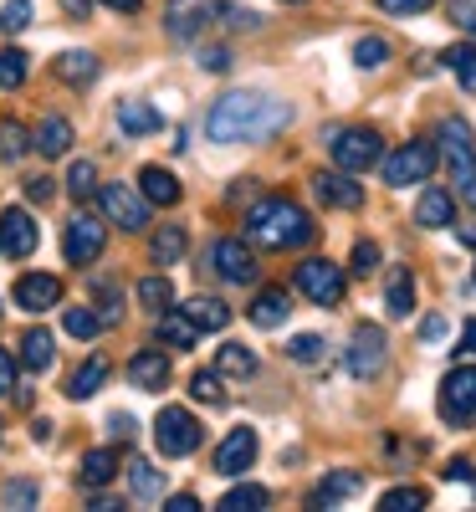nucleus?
Instances as JSON below:
<instances>
[{
	"mask_svg": "<svg viewBox=\"0 0 476 512\" xmlns=\"http://www.w3.org/2000/svg\"><path fill=\"white\" fill-rule=\"evenodd\" d=\"M292 123V108L282 98H267V93H226L215 98L210 118H205V134L215 144H262L272 134Z\"/></svg>",
	"mask_w": 476,
	"mask_h": 512,
	"instance_id": "f257e3e1",
	"label": "nucleus"
},
{
	"mask_svg": "<svg viewBox=\"0 0 476 512\" xmlns=\"http://www.w3.org/2000/svg\"><path fill=\"white\" fill-rule=\"evenodd\" d=\"M195 338H200V328H195V318H190L185 308H164V318H159V344H169V349H195Z\"/></svg>",
	"mask_w": 476,
	"mask_h": 512,
	"instance_id": "5701e85b",
	"label": "nucleus"
},
{
	"mask_svg": "<svg viewBox=\"0 0 476 512\" xmlns=\"http://www.w3.org/2000/svg\"><path fill=\"white\" fill-rule=\"evenodd\" d=\"M430 497L420 492V487H395V492H384L379 497V512H420Z\"/></svg>",
	"mask_w": 476,
	"mask_h": 512,
	"instance_id": "79ce46f5",
	"label": "nucleus"
},
{
	"mask_svg": "<svg viewBox=\"0 0 476 512\" xmlns=\"http://www.w3.org/2000/svg\"><path fill=\"white\" fill-rule=\"evenodd\" d=\"M36 251V221L26 216L21 205L0 210V256H11V262H26Z\"/></svg>",
	"mask_w": 476,
	"mask_h": 512,
	"instance_id": "f8f14e48",
	"label": "nucleus"
},
{
	"mask_svg": "<svg viewBox=\"0 0 476 512\" xmlns=\"http://www.w3.org/2000/svg\"><path fill=\"white\" fill-rule=\"evenodd\" d=\"M374 267H379V246L374 241H359L354 246V277H369Z\"/></svg>",
	"mask_w": 476,
	"mask_h": 512,
	"instance_id": "3c124183",
	"label": "nucleus"
},
{
	"mask_svg": "<svg viewBox=\"0 0 476 512\" xmlns=\"http://www.w3.org/2000/svg\"><path fill=\"white\" fill-rule=\"evenodd\" d=\"M328 149L338 159V169H349V175H359V169H374L384 159V144L374 128H338V134H328Z\"/></svg>",
	"mask_w": 476,
	"mask_h": 512,
	"instance_id": "20e7f679",
	"label": "nucleus"
},
{
	"mask_svg": "<svg viewBox=\"0 0 476 512\" xmlns=\"http://www.w3.org/2000/svg\"><path fill=\"white\" fill-rule=\"evenodd\" d=\"M185 313L195 318V328H200V333H221V328L231 323V308L221 303V297H190Z\"/></svg>",
	"mask_w": 476,
	"mask_h": 512,
	"instance_id": "cd10ccee",
	"label": "nucleus"
},
{
	"mask_svg": "<svg viewBox=\"0 0 476 512\" xmlns=\"http://www.w3.org/2000/svg\"><path fill=\"white\" fill-rule=\"evenodd\" d=\"M134 292H139V303H149V308H159V313H164L169 303H175V287H169V277H164V272H159V277H144Z\"/></svg>",
	"mask_w": 476,
	"mask_h": 512,
	"instance_id": "a19ab883",
	"label": "nucleus"
},
{
	"mask_svg": "<svg viewBox=\"0 0 476 512\" xmlns=\"http://www.w3.org/2000/svg\"><path fill=\"white\" fill-rule=\"evenodd\" d=\"M154 446L164 456H190L200 446V420L185 405H164L159 420H154Z\"/></svg>",
	"mask_w": 476,
	"mask_h": 512,
	"instance_id": "423d86ee",
	"label": "nucleus"
},
{
	"mask_svg": "<svg viewBox=\"0 0 476 512\" xmlns=\"http://www.w3.org/2000/svg\"><path fill=\"white\" fill-rule=\"evenodd\" d=\"M251 461H256V431H251V425H236V431L215 446V456H210V466L221 477H241Z\"/></svg>",
	"mask_w": 476,
	"mask_h": 512,
	"instance_id": "4468645a",
	"label": "nucleus"
},
{
	"mask_svg": "<svg viewBox=\"0 0 476 512\" xmlns=\"http://www.w3.org/2000/svg\"><path fill=\"white\" fill-rule=\"evenodd\" d=\"M287 313H292V303H287L282 287H262V292H256V303L246 308V318H251L256 328H282Z\"/></svg>",
	"mask_w": 476,
	"mask_h": 512,
	"instance_id": "aec40b11",
	"label": "nucleus"
},
{
	"mask_svg": "<svg viewBox=\"0 0 476 512\" xmlns=\"http://www.w3.org/2000/svg\"><path fill=\"white\" fill-rule=\"evenodd\" d=\"M451 21H456L461 31L476 36V0H456V6H451Z\"/></svg>",
	"mask_w": 476,
	"mask_h": 512,
	"instance_id": "864d4df0",
	"label": "nucleus"
},
{
	"mask_svg": "<svg viewBox=\"0 0 476 512\" xmlns=\"http://www.w3.org/2000/svg\"><path fill=\"white\" fill-rule=\"evenodd\" d=\"M31 26V6H26V0H11V6H0V31H6V36H21Z\"/></svg>",
	"mask_w": 476,
	"mask_h": 512,
	"instance_id": "49530a36",
	"label": "nucleus"
},
{
	"mask_svg": "<svg viewBox=\"0 0 476 512\" xmlns=\"http://www.w3.org/2000/svg\"><path fill=\"white\" fill-rule=\"evenodd\" d=\"M26 72H31V62L21 47H0V88H21Z\"/></svg>",
	"mask_w": 476,
	"mask_h": 512,
	"instance_id": "58836bf2",
	"label": "nucleus"
},
{
	"mask_svg": "<svg viewBox=\"0 0 476 512\" xmlns=\"http://www.w3.org/2000/svg\"><path fill=\"white\" fill-rule=\"evenodd\" d=\"M215 369H221L226 379H251L256 374V354L246 344H221V354H215Z\"/></svg>",
	"mask_w": 476,
	"mask_h": 512,
	"instance_id": "7c9ffc66",
	"label": "nucleus"
},
{
	"mask_svg": "<svg viewBox=\"0 0 476 512\" xmlns=\"http://www.w3.org/2000/svg\"><path fill=\"white\" fill-rule=\"evenodd\" d=\"M313 221H308V210L272 195V200H256L246 210V236L256 246H267V251H287V246H308L313 241Z\"/></svg>",
	"mask_w": 476,
	"mask_h": 512,
	"instance_id": "f03ea898",
	"label": "nucleus"
},
{
	"mask_svg": "<svg viewBox=\"0 0 476 512\" xmlns=\"http://www.w3.org/2000/svg\"><path fill=\"white\" fill-rule=\"evenodd\" d=\"M139 190L149 195V205H180V180L164 164H144L139 169Z\"/></svg>",
	"mask_w": 476,
	"mask_h": 512,
	"instance_id": "4be33fe9",
	"label": "nucleus"
},
{
	"mask_svg": "<svg viewBox=\"0 0 476 512\" xmlns=\"http://www.w3.org/2000/svg\"><path fill=\"white\" fill-rule=\"evenodd\" d=\"M103 241H108L103 221L77 216V221L67 226V236H62V251H67V262H72V267H82V262H98V256H103Z\"/></svg>",
	"mask_w": 476,
	"mask_h": 512,
	"instance_id": "ddd939ff",
	"label": "nucleus"
},
{
	"mask_svg": "<svg viewBox=\"0 0 476 512\" xmlns=\"http://www.w3.org/2000/svg\"><path fill=\"white\" fill-rule=\"evenodd\" d=\"M446 482H476V472H471V461H466V456H456V461L446 466Z\"/></svg>",
	"mask_w": 476,
	"mask_h": 512,
	"instance_id": "bf43d9fd",
	"label": "nucleus"
},
{
	"mask_svg": "<svg viewBox=\"0 0 476 512\" xmlns=\"http://www.w3.org/2000/svg\"><path fill=\"white\" fill-rule=\"evenodd\" d=\"M108 374H113V364H108L103 354H93L88 364H82V369L72 374V384H67V395H72V400H93V395L103 390V379H108Z\"/></svg>",
	"mask_w": 476,
	"mask_h": 512,
	"instance_id": "a878e982",
	"label": "nucleus"
},
{
	"mask_svg": "<svg viewBox=\"0 0 476 512\" xmlns=\"http://www.w3.org/2000/svg\"><path fill=\"white\" fill-rule=\"evenodd\" d=\"M149 251H154V262H159V267H175L180 256H185V231H180V226H164V231H154Z\"/></svg>",
	"mask_w": 476,
	"mask_h": 512,
	"instance_id": "72a5a7b5",
	"label": "nucleus"
},
{
	"mask_svg": "<svg viewBox=\"0 0 476 512\" xmlns=\"http://www.w3.org/2000/svg\"><path fill=\"white\" fill-rule=\"evenodd\" d=\"M389 338H384V328H374V323H359L354 328V338H349V354H343V369H349L354 379H374L379 369H384V349Z\"/></svg>",
	"mask_w": 476,
	"mask_h": 512,
	"instance_id": "1a4fd4ad",
	"label": "nucleus"
},
{
	"mask_svg": "<svg viewBox=\"0 0 476 512\" xmlns=\"http://www.w3.org/2000/svg\"><path fill=\"white\" fill-rule=\"evenodd\" d=\"M349 175V169H343ZM343 175H313V195L323 200V205H338V210H359L364 205V190H359V180H343Z\"/></svg>",
	"mask_w": 476,
	"mask_h": 512,
	"instance_id": "dca6fc26",
	"label": "nucleus"
},
{
	"mask_svg": "<svg viewBox=\"0 0 476 512\" xmlns=\"http://www.w3.org/2000/svg\"><path fill=\"white\" fill-rule=\"evenodd\" d=\"M415 221H420L425 231H446V226L456 221V200H451L446 190H425V195L415 200Z\"/></svg>",
	"mask_w": 476,
	"mask_h": 512,
	"instance_id": "412c9836",
	"label": "nucleus"
},
{
	"mask_svg": "<svg viewBox=\"0 0 476 512\" xmlns=\"http://www.w3.org/2000/svg\"><path fill=\"white\" fill-rule=\"evenodd\" d=\"M297 292L308 297V303H318V308H338L343 303V272H338V262H328V256H308V262H297Z\"/></svg>",
	"mask_w": 476,
	"mask_h": 512,
	"instance_id": "7ed1b4c3",
	"label": "nucleus"
},
{
	"mask_svg": "<svg viewBox=\"0 0 476 512\" xmlns=\"http://www.w3.org/2000/svg\"><path fill=\"white\" fill-rule=\"evenodd\" d=\"M62 328L72 333V338H98V328H103V313H88V308H67V318H62Z\"/></svg>",
	"mask_w": 476,
	"mask_h": 512,
	"instance_id": "37998d69",
	"label": "nucleus"
},
{
	"mask_svg": "<svg viewBox=\"0 0 476 512\" xmlns=\"http://www.w3.org/2000/svg\"><path fill=\"white\" fill-rule=\"evenodd\" d=\"M221 369H195V379H190V395L195 400H205V405H221L226 400V390H221Z\"/></svg>",
	"mask_w": 476,
	"mask_h": 512,
	"instance_id": "ea45409f",
	"label": "nucleus"
},
{
	"mask_svg": "<svg viewBox=\"0 0 476 512\" xmlns=\"http://www.w3.org/2000/svg\"><path fill=\"white\" fill-rule=\"evenodd\" d=\"M436 0H379V11L384 16H425Z\"/></svg>",
	"mask_w": 476,
	"mask_h": 512,
	"instance_id": "8fccbe9b",
	"label": "nucleus"
},
{
	"mask_svg": "<svg viewBox=\"0 0 476 512\" xmlns=\"http://www.w3.org/2000/svg\"><path fill=\"white\" fill-rule=\"evenodd\" d=\"M287 354H292L297 364H313V359H323V338H318V333H297L292 344H287Z\"/></svg>",
	"mask_w": 476,
	"mask_h": 512,
	"instance_id": "de8ad7c7",
	"label": "nucleus"
},
{
	"mask_svg": "<svg viewBox=\"0 0 476 512\" xmlns=\"http://www.w3.org/2000/svg\"><path fill=\"white\" fill-rule=\"evenodd\" d=\"M210 267L221 272L226 282H236V287L256 282V256H251L246 241H236V236H221V241L210 246Z\"/></svg>",
	"mask_w": 476,
	"mask_h": 512,
	"instance_id": "9b49d317",
	"label": "nucleus"
},
{
	"mask_svg": "<svg viewBox=\"0 0 476 512\" xmlns=\"http://www.w3.org/2000/svg\"><path fill=\"white\" fill-rule=\"evenodd\" d=\"M31 374H47L52 364H57V338L47 333V328H31V333H21V354H16Z\"/></svg>",
	"mask_w": 476,
	"mask_h": 512,
	"instance_id": "6ab92c4d",
	"label": "nucleus"
},
{
	"mask_svg": "<svg viewBox=\"0 0 476 512\" xmlns=\"http://www.w3.org/2000/svg\"><path fill=\"white\" fill-rule=\"evenodd\" d=\"M98 190H103V185H98V169H93L88 159H77V164L67 169V195L82 205V200H93Z\"/></svg>",
	"mask_w": 476,
	"mask_h": 512,
	"instance_id": "c9c22d12",
	"label": "nucleus"
},
{
	"mask_svg": "<svg viewBox=\"0 0 476 512\" xmlns=\"http://www.w3.org/2000/svg\"><path fill=\"white\" fill-rule=\"evenodd\" d=\"M354 62H359L364 72H369V67H384V62H389V41H384V36H364L359 47H354Z\"/></svg>",
	"mask_w": 476,
	"mask_h": 512,
	"instance_id": "a18cd8bd",
	"label": "nucleus"
},
{
	"mask_svg": "<svg viewBox=\"0 0 476 512\" xmlns=\"http://www.w3.org/2000/svg\"><path fill=\"white\" fill-rule=\"evenodd\" d=\"M118 128H123V134H159L164 113H154L144 98H123L118 103Z\"/></svg>",
	"mask_w": 476,
	"mask_h": 512,
	"instance_id": "b1692460",
	"label": "nucleus"
},
{
	"mask_svg": "<svg viewBox=\"0 0 476 512\" xmlns=\"http://www.w3.org/2000/svg\"><path fill=\"white\" fill-rule=\"evenodd\" d=\"M200 67L205 72H226L231 67V52L226 47H200Z\"/></svg>",
	"mask_w": 476,
	"mask_h": 512,
	"instance_id": "603ef678",
	"label": "nucleus"
},
{
	"mask_svg": "<svg viewBox=\"0 0 476 512\" xmlns=\"http://www.w3.org/2000/svg\"><path fill=\"white\" fill-rule=\"evenodd\" d=\"M446 67L456 72V82L466 93H476V41H456V47H446Z\"/></svg>",
	"mask_w": 476,
	"mask_h": 512,
	"instance_id": "2f4dec72",
	"label": "nucleus"
},
{
	"mask_svg": "<svg viewBox=\"0 0 476 512\" xmlns=\"http://www.w3.org/2000/svg\"><path fill=\"white\" fill-rule=\"evenodd\" d=\"M36 502H41V487H36V482H6V487H0V507L26 512V507H36Z\"/></svg>",
	"mask_w": 476,
	"mask_h": 512,
	"instance_id": "c03bdc74",
	"label": "nucleus"
},
{
	"mask_svg": "<svg viewBox=\"0 0 476 512\" xmlns=\"http://www.w3.org/2000/svg\"><path fill=\"white\" fill-rule=\"evenodd\" d=\"M164 512H200V497L195 492H175V497H164Z\"/></svg>",
	"mask_w": 476,
	"mask_h": 512,
	"instance_id": "4d7b16f0",
	"label": "nucleus"
},
{
	"mask_svg": "<svg viewBox=\"0 0 476 512\" xmlns=\"http://www.w3.org/2000/svg\"><path fill=\"white\" fill-rule=\"evenodd\" d=\"M103 6H108V11H118V16H123V11H139V6H144V0H103Z\"/></svg>",
	"mask_w": 476,
	"mask_h": 512,
	"instance_id": "e2e57ef3",
	"label": "nucleus"
},
{
	"mask_svg": "<svg viewBox=\"0 0 476 512\" xmlns=\"http://www.w3.org/2000/svg\"><path fill=\"white\" fill-rule=\"evenodd\" d=\"M128 384L134 390H164L169 384V354L164 349H139L128 359Z\"/></svg>",
	"mask_w": 476,
	"mask_h": 512,
	"instance_id": "2eb2a0df",
	"label": "nucleus"
},
{
	"mask_svg": "<svg viewBox=\"0 0 476 512\" xmlns=\"http://www.w3.org/2000/svg\"><path fill=\"white\" fill-rule=\"evenodd\" d=\"M128 487H134L139 502H159L164 497V477H159V466L149 461H128Z\"/></svg>",
	"mask_w": 476,
	"mask_h": 512,
	"instance_id": "c85d7f7f",
	"label": "nucleus"
},
{
	"mask_svg": "<svg viewBox=\"0 0 476 512\" xmlns=\"http://www.w3.org/2000/svg\"><path fill=\"white\" fill-rule=\"evenodd\" d=\"M118 477V451H88V456H82V466H77V482L82 487H108Z\"/></svg>",
	"mask_w": 476,
	"mask_h": 512,
	"instance_id": "bb28decb",
	"label": "nucleus"
},
{
	"mask_svg": "<svg viewBox=\"0 0 476 512\" xmlns=\"http://www.w3.org/2000/svg\"><path fill=\"white\" fill-rule=\"evenodd\" d=\"M451 159V175H456V190H461V200L476 210V159H471V149H461V154H446Z\"/></svg>",
	"mask_w": 476,
	"mask_h": 512,
	"instance_id": "e433bc0d",
	"label": "nucleus"
},
{
	"mask_svg": "<svg viewBox=\"0 0 476 512\" xmlns=\"http://www.w3.org/2000/svg\"><path fill=\"white\" fill-rule=\"evenodd\" d=\"M272 502V492L267 487H256V482H241V487H231L221 502H215V507H221V512H262Z\"/></svg>",
	"mask_w": 476,
	"mask_h": 512,
	"instance_id": "c756f323",
	"label": "nucleus"
},
{
	"mask_svg": "<svg viewBox=\"0 0 476 512\" xmlns=\"http://www.w3.org/2000/svg\"><path fill=\"white\" fill-rule=\"evenodd\" d=\"M430 169H436V144H430V139H410L405 149H395L384 159V185H395V190L420 185V180H430Z\"/></svg>",
	"mask_w": 476,
	"mask_h": 512,
	"instance_id": "39448f33",
	"label": "nucleus"
},
{
	"mask_svg": "<svg viewBox=\"0 0 476 512\" xmlns=\"http://www.w3.org/2000/svg\"><path fill=\"white\" fill-rule=\"evenodd\" d=\"M57 77L62 82H93L98 77V57L93 52H62L57 57Z\"/></svg>",
	"mask_w": 476,
	"mask_h": 512,
	"instance_id": "f704fd0d",
	"label": "nucleus"
},
{
	"mask_svg": "<svg viewBox=\"0 0 476 512\" xmlns=\"http://www.w3.org/2000/svg\"><path fill=\"white\" fill-rule=\"evenodd\" d=\"M26 149H36V139L26 134L16 118H0V159H21Z\"/></svg>",
	"mask_w": 476,
	"mask_h": 512,
	"instance_id": "4c0bfd02",
	"label": "nucleus"
},
{
	"mask_svg": "<svg viewBox=\"0 0 476 512\" xmlns=\"http://www.w3.org/2000/svg\"><path fill=\"white\" fill-rule=\"evenodd\" d=\"M26 195H31V200H41V205H47V200H52V180H47V175H36V180H26Z\"/></svg>",
	"mask_w": 476,
	"mask_h": 512,
	"instance_id": "680f3d73",
	"label": "nucleus"
},
{
	"mask_svg": "<svg viewBox=\"0 0 476 512\" xmlns=\"http://www.w3.org/2000/svg\"><path fill=\"white\" fill-rule=\"evenodd\" d=\"M108 431H113L118 441H134V415H123V410H118V415H108Z\"/></svg>",
	"mask_w": 476,
	"mask_h": 512,
	"instance_id": "13d9d810",
	"label": "nucleus"
},
{
	"mask_svg": "<svg viewBox=\"0 0 476 512\" xmlns=\"http://www.w3.org/2000/svg\"><path fill=\"white\" fill-rule=\"evenodd\" d=\"M420 338H425V344H441V338H446V318H425L420 323Z\"/></svg>",
	"mask_w": 476,
	"mask_h": 512,
	"instance_id": "052dcab7",
	"label": "nucleus"
},
{
	"mask_svg": "<svg viewBox=\"0 0 476 512\" xmlns=\"http://www.w3.org/2000/svg\"><path fill=\"white\" fill-rule=\"evenodd\" d=\"M456 359H461V364H471V359H476V318H466V328H461V344H456Z\"/></svg>",
	"mask_w": 476,
	"mask_h": 512,
	"instance_id": "5fc2aeb1",
	"label": "nucleus"
},
{
	"mask_svg": "<svg viewBox=\"0 0 476 512\" xmlns=\"http://www.w3.org/2000/svg\"><path fill=\"white\" fill-rule=\"evenodd\" d=\"M11 303L26 308V313H52V308L62 303V277H52V272H26V277H16Z\"/></svg>",
	"mask_w": 476,
	"mask_h": 512,
	"instance_id": "9d476101",
	"label": "nucleus"
},
{
	"mask_svg": "<svg viewBox=\"0 0 476 512\" xmlns=\"http://www.w3.org/2000/svg\"><path fill=\"white\" fill-rule=\"evenodd\" d=\"M98 205H103V221H113L118 231H144V226H149V195H144V190L103 185V190H98Z\"/></svg>",
	"mask_w": 476,
	"mask_h": 512,
	"instance_id": "0eeeda50",
	"label": "nucleus"
},
{
	"mask_svg": "<svg viewBox=\"0 0 476 512\" xmlns=\"http://www.w3.org/2000/svg\"><path fill=\"white\" fill-rule=\"evenodd\" d=\"M441 420L451 425H466L476 420V364H456L446 379H441Z\"/></svg>",
	"mask_w": 476,
	"mask_h": 512,
	"instance_id": "6e6552de",
	"label": "nucleus"
},
{
	"mask_svg": "<svg viewBox=\"0 0 476 512\" xmlns=\"http://www.w3.org/2000/svg\"><path fill=\"white\" fill-rule=\"evenodd\" d=\"M16 390V359L6 354V349H0V400H6Z\"/></svg>",
	"mask_w": 476,
	"mask_h": 512,
	"instance_id": "6e6d98bb",
	"label": "nucleus"
},
{
	"mask_svg": "<svg viewBox=\"0 0 476 512\" xmlns=\"http://www.w3.org/2000/svg\"><path fill=\"white\" fill-rule=\"evenodd\" d=\"M384 308H389V318H410V308H415V277H410V272H395V277H389Z\"/></svg>",
	"mask_w": 476,
	"mask_h": 512,
	"instance_id": "473e14b6",
	"label": "nucleus"
},
{
	"mask_svg": "<svg viewBox=\"0 0 476 512\" xmlns=\"http://www.w3.org/2000/svg\"><path fill=\"white\" fill-rule=\"evenodd\" d=\"M62 6H67L72 16H82V11H88V6H93V0H62Z\"/></svg>",
	"mask_w": 476,
	"mask_h": 512,
	"instance_id": "0e129e2a",
	"label": "nucleus"
},
{
	"mask_svg": "<svg viewBox=\"0 0 476 512\" xmlns=\"http://www.w3.org/2000/svg\"><path fill=\"white\" fill-rule=\"evenodd\" d=\"M215 11H221V21H226L231 31H256V26H262V16L246 11V6H231V0H226V6H215Z\"/></svg>",
	"mask_w": 476,
	"mask_h": 512,
	"instance_id": "09e8293b",
	"label": "nucleus"
},
{
	"mask_svg": "<svg viewBox=\"0 0 476 512\" xmlns=\"http://www.w3.org/2000/svg\"><path fill=\"white\" fill-rule=\"evenodd\" d=\"M210 6H205V0H169V6H164V26H169V36H180V41H190L210 16H205Z\"/></svg>",
	"mask_w": 476,
	"mask_h": 512,
	"instance_id": "a211bd4d",
	"label": "nucleus"
},
{
	"mask_svg": "<svg viewBox=\"0 0 476 512\" xmlns=\"http://www.w3.org/2000/svg\"><path fill=\"white\" fill-rule=\"evenodd\" d=\"M31 139H36V154H41V159H62V154L72 149V123H67L62 113H47V118L36 123Z\"/></svg>",
	"mask_w": 476,
	"mask_h": 512,
	"instance_id": "f3484780",
	"label": "nucleus"
},
{
	"mask_svg": "<svg viewBox=\"0 0 476 512\" xmlns=\"http://www.w3.org/2000/svg\"><path fill=\"white\" fill-rule=\"evenodd\" d=\"M359 487H364L359 472H328V477L313 487V507H338V502H349Z\"/></svg>",
	"mask_w": 476,
	"mask_h": 512,
	"instance_id": "393cba45",
	"label": "nucleus"
}]
</instances>
